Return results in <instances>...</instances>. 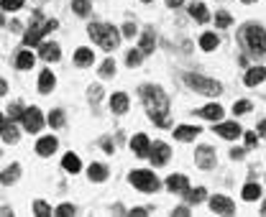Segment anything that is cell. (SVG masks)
I'll return each instance as SVG.
<instances>
[{
  "mask_svg": "<svg viewBox=\"0 0 266 217\" xmlns=\"http://www.w3.org/2000/svg\"><path fill=\"white\" fill-rule=\"evenodd\" d=\"M174 214H177V217H184V214H187V207H177Z\"/></svg>",
  "mask_w": 266,
  "mask_h": 217,
  "instance_id": "cell-46",
  "label": "cell"
},
{
  "mask_svg": "<svg viewBox=\"0 0 266 217\" xmlns=\"http://www.w3.org/2000/svg\"><path fill=\"white\" fill-rule=\"evenodd\" d=\"M57 84V79H54V74L46 69V72H41V77H39V92H51V87Z\"/></svg>",
  "mask_w": 266,
  "mask_h": 217,
  "instance_id": "cell-20",
  "label": "cell"
},
{
  "mask_svg": "<svg viewBox=\"0 0 266 217\" xmlns=\"http://www.w3.org/2000/svg\"><path fill=\"white\" fill-rule=\"evenodd\" d=\"M87 33H90V38H92L95 43H100V46L108 49V51H113V49L118 46V41H121L118 28H113L110 23H92V26L87 28Z\"/></svg>",
  "mask_w": 266,
  "mask_h": 217,
  "instance_id": "cell-2",
  "label": "cell"
},
{
  "mask_svg": "<svg viewBox=\"0 0 266 217\" xmlns=\"http://www.w3.org/2000/svg\"><path fill=\"white\" fill-rule=\"evenodd\" d=\"M131 214H136V217H143V214H146V209H141V207H138V209H133Z\"/></svg>",
  "mask_w": 266,
  "mask_h": 217,
  "instance_id": "cell-48",
  "label": "cell"
},
{
  "mask_svg": "<svg viewBox=\"0 0 266 217\" xmlns=\"http://www.w3.org/2000/svg\"><path fill=\"white\" fill-rule=\"evenodd\" d=\"M266 79V69L263 67H251L248 72H246V84L248 87H256V84H261Z\"/></svg>",
  "mask_w": 266,
  "mask_h": 217,
  "instance_id": "cell-15",
  "label": "cell"
},
{
  "mask_svg": "<svg viewBox=\"0 0 266 217\" xmlns=\"http://www.w3.org/2000/svg\"><path fill=\"white\" fill-rule=\"evenodd\" d=\"M231 158L236 161V158H243V151L241 148H236V151H231Z\"/></svg>",
  "mask_w": 266,
  "mask_h": 217,
  "instance_id": "cell-45",
  "label": "cell"
},
{
  "mask_svg": "<svg viewBox=\"0 0 266 217\" xmlns=\"http://www.w3.org/2000/svg\"><path fill=\"white\" fill-rule=\"evenodd\" d=\"M143 3H151V0H143Z\"/></svg>",
  "mask_w": 266,
  "mask_h": 217,
  "instance_id": "cell-54",
  "label": "cell"
},
{
  "mask_svg": "<svg viewBox=\"0 0 266 217\" xmlns=\"http://www.w3.org/2000/svg\"><path fill=\"white\" fill-rule=\"evenodd\" d=\"M261 197V187L258 184H246L243 187V199L246 202H253V199H258Z\"/></svg>",
  "mask_w": 266,
  "mask_h": 217,
  "instance_id": "cell-30",
  "label": "cell"
},
{
  "mask_svg": "<svg viewBox=\"0 0 266 217\" xmlns=\"http://www.w3.org/2000/svg\"><path fill=\"white\" fill-rule=\"evenodd\" d=\"M215 133H220L225 141H233V138H238L243 133V130H241L238 123H218L215 125Z\"/></svg>",
  "mask_w": 266,
  "mask_h": 217,
  "instance_id": "cell-10",
  "label": "cell"
},
{
  "mask_svg": "<svg viewBox=\"0 0 266 217\" xmlns=\"http://www.w3.org/2000/svg\"><path fill=\"white\" fill-rule=\"evenodd\" d=\"M33 212L41 214V217H46V214H51V207H49L46 202H41V199H36V202H33Z\"/></svg>",
  "mask_w": 266,
  "mask_h": 217,
  "instance_id": "cell-33",
  "label": "cell"
},
{
  "mask_svg": "<svg viewBox=\"0 0 266 217\" xmlns=\"http://www.w3.org/2000/svg\"><path fill=\"white\" fill-rule=\"evenodd\" d=\"M195 164H197L200 169H212V166H215V151H212L210 146H200V148L195 151Z\"/></svg>",
  "mask_w": 266,
  "mask_h": 217,
  "instance_id": "cell-8",
  "label": "cell"
},
{
  "mask_svg": "<svg viewBox=\"0 0 266 217\" xmlns=\"http://www.w3.org/2000/svg\"><path fill=\"white\" fill-rule=\"evenodd\" d=\"M0 23H3V16H0Z\"/></svg>",
  "mask_w": 266,
  "mask_h": 217,
  "instance_id": "cell-55",
  "label": "cell"
},
{
  "mask_svg": "<svg viewBox=\"0 0 266 217\" xmlns=\"http://www.w3.org/2000/svg\"><path fill=\"white\" fill-rule=\"evenodd\" d=\"M154 46H156V38H154V33H143L141 36V54H151L154 51Z\"/></svg>",
  "mask_w": 266,
  "mask_h": 217,
  "instance_id": "cell-26",
  "label": "cell"
},
{
  "mask_svg": "<svg viewBox=\"0 0 266 217\" xmlns=\"http://www.w3.org/2000/svg\"><path fill=\"white\" fill-rule=\"evenodd\" d=\"M3 120H6V118H3V115H0V123H3Z\"/></svg>",
  "mask_w": 266,
  "mask_h": 217,
  "instance_id": "cell-53",
  "label": "cell"
},
{
  "mask_svg": "<svg viewBox=\"0 0 266 217\" xmlns=\"http://www.w3.org/2000/svg\"><path fill=\"white\" fill-rule=\"evenodd\" d=\"M189 16H192L195 21H200V23H207L210 21V13H207V8L202 3H192V6H189Z\"/></svg>",
  "mask_w": 266,
  "mask_h": 217,
  "instance_id": "cell-18",
  "label": "cell"
},
{
  "mask_svg": "<svg viewBox=\"0 0 266 217\" xmlns=\"http://www.w3.org/2000/svg\"><path fill=\"white\" fill-rule=\"evenodd\" d=\"M141 57H143V54H141L138 49H136V51H128V57H126V64H128V67H138V64H141Z\"/></svg>",
  "mask_w": 266,
  "mask_h": 217,
  "instance_id": "cell-37",
  "label": "cell"
},
{
  "mask_svg": "<svg viewBox=\"0 0 266 217\" xmlns=\"http://www.w3.org/2000/svg\"><path fill=\"white\" fill-rule=\"evenodd\" d=\"M0 136H3L6 143H16V141H18V130H16L13 123L3 120V123H0Z\"/></svg>",
  "mask_w": 266,
  "mask_h": 217,
  "instance_id": "cell-16",
  "label": "cell"
},
{
  "mask_svg": "<svg viewBox=\"0 0 266 217\" xmlns=\"http://www.w3.org/2000/svg\"><path fill=\"white\" fill-rule=\"evenodd\" d=\"M243 38H246L251 51H256V54H263L266 51V31L261 26H246Z\"/></svg>",
  "mask_w": 266,
  "mask_h": 217,
  "instance_id": "cell-5",
  "label": "cell"
},
{
  "mask_svg": "<svg viewBox=\"0 0 266 217\" xmlns=\"http://www.w3.org/2000/svg\"><path fill=\"white\" fill-rule=\"evenodd\" d=\"M131 184L138 187L141 192H156L159 189V179L154 171H146V169H138L131 174Z\"/></svg>",
  "mask_w": 266,
  "mask_h": 217,
  "instance_id": "cell-4",
  "label": "cell"
},
{
  "mask_svg": "<svg viewBox=\"0 0 266 217\" xmlns=\"http://www.w3.org/2000/svg\"><path fill=\"white\" fill-rule=\"evenodd\" d=\"M133 33H136V26L133 23H126L123 26V36H133Z\"/></svg>",
  "mask_w": 266,
  "mask_h": 217,
  "instance_id": "cell-43",
  "label": "cell"
},
{
  "mask_svg": "<svg viewBox=\"0 0 266 217\" xmlns=\"http://www.w3.org/2000/svg\"><path fill=\"white\" fill-rule=\"evenodd\" d=\"M243 3H256V0H243Z\"/></svg>",
  "mask_w": 266,
  "mask_h": 217,
  "instance_id": "cell-51",
  "label": "cell"
},
{
  "mask_svg": "<svg viewBox=\"0 0 266 217\" xmlns=\"http://www.w3.org/2000/svg\"><path fill=\"white\" fill-rule=\"evenodd\" d=\"M0 95H6V82L0 79Z\"/></svg>",
  "mask_w": 266,
  "mask_h": 217,
  "instance_id": "cell-50",
  "label": "cell"
},
{
  "mask_svg": "<svg viewBox=\"0 0 266 217\" xmlns=\"http://www.w3.org/2000/svg\"><path fill=\"white\" fill-rule=\"evenodd\" d=\"M169 146L167 143H154L148 148V156H151V161H154V166H164L167 161H169Z\"/></svg>",
  "mask_w": 266,
  "mask_h": 217,
  "instance_id": "cell-9",
  "label": "cell"
},
{
  "mask_svg": "<svg viewBox=\"0 0 266 217\" xmlns=\"http://www.w3.org/2000/svg\"><path fill=\"white\" fill-rule=\"evenodd\" d=\"M263 214H266V202H263Z\"/></svg>",
  "mask_w": 266,
  "mask_h": 217,
  "instance_id": "cell-52",
  "label": "cell"
},
{
  "mask_svg": "<svg viewBox=\"0 0 266 217\" xmlns=\"http://www.w3.org/2000/svg\"><path fill=\"white\" fill-rule=\"evenodd\" d=\"M215 26H218V28H225V26H231V16H228L225 11H220V13L215 16Z\"/></svg>",
  "mask_w": 266,
  "mask_h": 217,
  "instance_id": "cell-38",
  "label": "cell"
},
{
  "mask_svg": "<svg viewBox=\"0 0 266 217\" xmlns=\"http://www.w3.org/2000/svg\"><path fill=\"white\" fill-rule=\"evenodd\" d=\"M197 133H200V128H197V125H179V128L174 130V138L187 143V141H195Z\"/></svg>",
  "mask_w": 266,
  "mask_h": 217,
  "instance_id": "cell-13",
  "label": "cell"
},
{
  "mask_svg": "<svg viewBox=\"0 0 266 217\" xmlns=\"http://www.w3.org/2000/svg\"><path fill=\"white\" fill-rule=\"evenodd\" d=\"M18 174H21V166L13 164V166H8L3 174H0V182H3V184H13V182L18 179Z\"/></svg>",
  "mask_w": 266,
  "mask_h": 217,
  "instance_id": "cell-22",
  "label": "cell"
},
{
  "mask_svg": "<svg viewBox=\"0 0 266 217\" xmlns=\"http://www.w3.org/2000/svg\"><path fill=\"white\" fill-rule=\"evenodd\" d=\"M184 192H187V199H189V202H195V204H200V202L205 199V194H207V192H205L202 187H197L195 192H192V189H189V187H187Z\"/></svg>",
  "mask_w": 266,
  "mask_h": 217,
  "instance_id": "cell-32",
  "label": "cell"
},
{
  "mask_svg": "<svg viewBox=\"0 0 266 217\" xmlns=\"http://www.w3.org/2000/svg\"><path fill=\"white\" fill-rule=\"evenodd\" d=\"M23 6V0H3V11H18Z\"/></svg>",
  "mask_w": 266,
  "mask_h": 217,
  "instance_id": "cell-40",
  "label": "cell"
},
{
  "mask_svg": "<svg viewBox=\"0 0 266 217\" xmlns=\"http://www.w3.org/2000/svg\"><path fill=\"white\" fill-rule=\"evenodd\" d=\"M6 115H8V120H18V118L23 115V105H21V102H13V105L8 107Z\"/></svg>",
  "mask_w": 266,
  "mask_h": 217,
  "instance_id": "cell-35",
  "label": "cell"
},
{
  "mask_svg": "<svg viewBox=\"0 0 266 217\" xmlns=\"http://www.w3.org/2000/svg\"><path fill=\"white\" fill-rule=\"evenodd\" d=\"M258 133H261V136H266V120H263V123L258 125Z\"/></svg>",
  "mask_w": 266,
  "mask_h": 217,
  "instance_id": "cell-49",
  "label": "cell"
},
{
  "mask_svg": "<svg viewBox=\"0 0 266 217\" xmlns=\"http://www.w3.org/2000/svg\"><path fill=\"white\" fill-rule=\"evenodd\" d=\"M200 46H202L205 51H215V49H218V36H215V33H202V36H200Z\"/></svg>",
  "mask_w": 266,
  "mask_h": 217,
  "instance_id": "cell-27",
  "label": "cell"
},
{
  "mask_svg": "<svg viewBox=\"0 0 266 217\" xmlns=\"http://www.w3.org/2000/svg\"><path fill=\"white\" fill-rule=\"evenodd\" d=\"M90 179L92 182H105L108 179V169L102 164H90Z\"/></svg>",
  "mask_w": 266,
  "mask_h": 217,
  "instance_id": "cell-25",
  "label": "cell"
},
{
  "mask_svg": "<svg viewBox=\"0 0 266 217\" xmlns=\"http://www.w3.org/2000/svg\"><path fill=\"white\" fill-rule=\"evenodd\" d=\"M72 11L77 16H87L90 13V0H72Z\"/></svg>",
  "mask_w": 266,
  "mask_h": 217,
  "instance_id": "cell-31",
  "label": "cell"
},
{
  "mask_svg": "<svg viewBox=\"0 0 266 217\" xmlns=\"http://www.w3.org/2000/svg\"><path fill=\"white\" fill-rule=\"evenodd\" d=\"M62 166H64L67 171H72V174H77V171L82 169L80 158H77V156H74V153H67V156H64V161H62Z\"/></svg>",
  "mask_w": 266,
  "mask_h": 217,
  "instance_id": "cell-28",
  "label": "cell"
},
{
  "mask_svg": "<svg viewBox=\"0 0 266 217\" xmlns=\"http://www.w3.org/2000/svg\"><path fill=\"white\" fill-rule=\"evenodd\" d=\"M41 57L46 62H59V43H41Z\"/></svg>",
  "mask_w": 266,
  "mask_h": 217,
  "instance_id": "cell-19",
  "label": "cell"
},
{
  "mask_svg": "<svg viewBox=\"0 0 266 217\" xmlns=\"http://www.w3.org/2000/svg\"><path fill=\"white\" fill-rule=\"evenodd\" d=\"M248 110H251V102H248V100H241V102L233 105V113H236V115H243V113H248Z\"/></svg>",
  "mask_w": 266,
  "mask_h": 217,
  "instance_id": "cell-39",
  "label": "cell"
},
{
  "mask_svg": "<svg viewBox=\"0 0 266 217\" xmlns=\"http://www.w3.org/2000/svg\"><path fill=\"white\" fill-rule=\"evenodd\" d=\"M141 97L146 102V110H148V118L154 120L156 125L167 128L169 125V97L164 95L162 87H141Z\"/></svg>",
  "mask_w": 266,
  "mask_h": 217,
  "instance_id": "cell-1",
  "label": "cell"
},
{
  "mask_svg": "<svg viewBox=\"0 0 266 217\" xmlns=\"http://www.w3.org/2000/svg\"><path fill=\"white\" fill-rule=\"evenodd\" d=\"M210 209H212L215 214H233L236 204H233V199H228V197H223V194H215V197L210 199Z\"/></svg>",
  "mask_w": 266,
  "mask_h": 217,
  "instance_id": "cell-7",
  "label": "cell"
},
{
  "mask_svg": "<svg viewBox=\"0 0 266 217\" xmlns=\"http://www.w3.org/2000/svg\"><path fill=\"white\" fill-rule=\"evenodd\" d=\"M167 187H169L172 192H184V189L189 187V182H187L184 174H172V177L167 179Z\"/></svg>",
  "mask_w": 266,
  "mask_h": 217,
  "instance_id": "cell-17",
  "label": "cell"
},
{
  "mask_svg": "<svg viewBox=\"0 0 266 217\" xmlns=\"http://www.w3.org/2000/svg\"><path fill=\"white\" fill-rule=\"evenodd\" d=\"M110 110L116 113V115H123L128 110V95L126 92H116L110 97Z\"/></svg>",
  "mask_w": 266,
  "mask_h": 217,
  "instance_id": "cell-12",
  "label": "cell"
},
{
  "mask_svg": "<svg viewBox=\"0 0 266 217\" xmlns=\"http://www.w3.org/2000/svg\"><path fill=\"white\" fill-rule=\"evenodd\" d=\"M16 67H18V69H31V67H33V54H31V51H21L18 59H16Z\"/></svg>",
  "mask_w": 266,
  "mask_h": 217,
  "instance_id": "cell-29",
  "label": "cell"
},
{
  "mask_svg": "<svg viewBox=\"0 0 266 217\" xmlns=\"http://www.w3.org/2000/svg\"><path fill=\"white\" fill-rule=\"evenodd\" d=\"M184 82H187L189 87H195V92H200V95H220V92H223V84H220V82L207 79V77H202V74H187Z\"/></svg>",
  "mask_w": 266,
  "mask_h": 217,
  "instance_id": "cell-3",
  "label": "cell"
},
{
  "mask_svg": "<svg viewBox=\"0 0 266 217\" xmlns=\"http://www.w3.org/2000/svg\"><path fill=\"white\" fill-rule=\"evenodd\" d=\"M256 133H246V146H256Z\"/></svg>",
  "mask_w": 266,
  "mask_h": 217,
  "instance_id": "cell-44",
  "label": "cell"
},
{
  "mask_svg": "<svg viewBox=\"0 0 266 217\" xmlns=\"http://www.w3.org/2000/svg\"><path fill=\"white\" fill-rule=\"evenodd\" d=\"M21 120H23V128L28 130V133H39L41 125H44V118H41V110H39V107H28V110H23Z\"/></svg>",
  "mask_w": 266,
  "mask_h": 217,
  "instance_id": "cell-6",
  "label": "cell"
},
{
  "mask_svg": "<svg viewBox=\"0 0 266 217\" xmlns=\"http://www.w3.org/2000/svg\"><path fill=\"white\" fill-rule=\"evenodd\" d=\"M100 92H102L100 87H92V90H90V100H92V102H97V100H100Z\"/></svg>",
  "mask_w": 266,
  "mask_h": 217,
  "instance_id": "cell-42",
  "label": "cell"
},
{
  "mask_svg": "<svg viewBox=\"0 0 266 217\" xmlns=\"http://www.w3.org/2000/svg\"><path fill=\"white\" fill-rule=\"evenodd\" d=\"M49 125H51V128H62V125H64V113H62V110H54V113L49 115Z\"/></svg>",
  "mask_w": 266,
  "mask_h": 217,
  "instance_id": "cell-36",
  "label": "cell"
},
{
  "mask_svg": "<svg viewBox=\"0 0 266 217\" xmlns=\"http://www.w3.org/2000/svg\"><path fill=\"white\" fill-rule=\"evenodd\" d=\"M167 6H172V8H177V6H182V0H167Z\"/></svg>",
  "mask_w": 266,
  "mask_h": 217,
  "instance_id": "cell-47",
  "label": "cell"
},
{
  "mask_svg": "<svg viewBox=\"0 0 266 217\" xmlns=\"http://www.w3.org/2000/svg\"><path fill=\"white\" fill-rule=\"evenodd\" d=\"M41 36H44V31L33 26V28H28V31H26V36H23V43H26V46H36V43L41 41Z\"/></svg>",
  "mask_w": 266,
  "mask_h": 217,
  "instance_id": "cell-23",
  "label": "cell"
},
{
  "mask_svg": "<svg viewBox=\"0 0 266 217\" xmlns=\"http://www.w3.org/2000/svg\"><path fill=\"white\" fill-rule=\"evenodd\" d=\"M100 74H102V77H113V74H116V62H113V59H105L102 67H100Z\"/></svg>",
  "mask_w": 266,
  "mask_h": 217,
  "instance_id": "cell-34",
  "label": "cell"
},
{
  "mask_svg": "<svg viewBox=\"0 0 266 217\" xmlns=\"http://www.w3.org/2000/svg\"><path fill=\"white\" fill-rule=\"evenodd\" d=\"M57 151V138L54 136H46V138H41L39 143H36V153H39V156H51Z\"/></svg>",
  "mask_w": 266,
  "mask_h": 217,
  "instance_id": "cell-14",
  "label": "cell"
},
{
  "mask_svg": "<svg viewBox=\"0 0 266 217\" xmlns=\"http://www.w3.org/2000/svg\"><path fill=\"white\" fill-rule=\"evenodd\" d=\"M74 62H77L80 67H87V64H92L95 62V51L92 49H77V54H74Z\"/></svg>",
  "mask_w": 266,
  "mask_h": 217,
  "instance_id": "cell-21",
  "label": "cell"
},
{
  "mask_svg": "<svg viewBox=\"0 0 266 217\" xmlns=\"http://www.w3.org/2000/svg\"><path fill=\"white\" fill-rule=\"evenodd\" d=\"M57 214H59V217L74 214V204H59V207H57Z\"/></svg>",
  "mask_w": 266,
  "mask_h": 217,
  "instance_id": "cell-41",
  "label": "cell"
},
{
  "mask_svg": "<svg viewBox=\"0 0 266 217\" xmlns=\"http://www.w3.org/2000/svg\"><path fill=\"white\" fill-rule=\"evenodd\" d=\"M200 115H202L205 120H220V118H223V107H220V105H205V107L200 110Z\"/></svg>",
  "mask_w": 266,
  "mask_h": 217,
  "instance_id": "cell-24",
  "label": "cell"
},
{
  "mask_svg": "<svg viewBox=\"0 0 266 217\" xmlns=\"http://www.w3.org/2000/svg\"><path fill=\"white\" fill-rule=\"evenodd\" d=\"M148 148H151V143H148V138L143 136V133H138V136H133V141H131V151L136 153V156H148Z\"/></svg>",
  "mask_w": 266,
  "mask_h": 217,
  "instance_id": "cell-11",
  "label": "cell"
}]
</instances>
